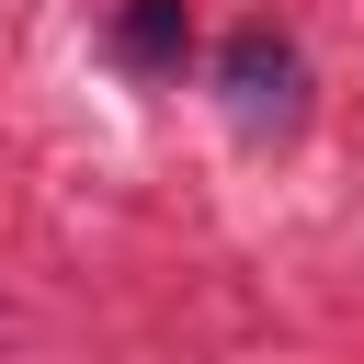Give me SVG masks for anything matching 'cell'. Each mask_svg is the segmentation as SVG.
<instances>
[{
    "label": "cell",
    "instance_id": "1",
    "mask_svg": "<svg viewBox=\"0 0 364 364\" xmlns=\"http://www.w3.org/2000/svg\"><path fill=\"white\" fill-rule=\"evenodd\" d=\"M216 102H228L239 136H296V114H307V57H296V34L239 23V34L216 46Z\"/></svg>",
    "mask_w": 364,
    "mask_h": 364
},
{
    "label": "cell",
    "instance_id": "2",
    "mask_svg": "<svg viewBox=\"0 0 364 364\" xmlns=\"http://www.w3.org/2000/svg\"><path fill=\"white\" fill-rule=\"evenodd\" d=\"M182 46H193V11H182V0H125V11H114V57H125V68L159 80V68H182Z\"/></svg>",
    "mask_w": 364,
    "mask_h": 364
}]
</instances>
